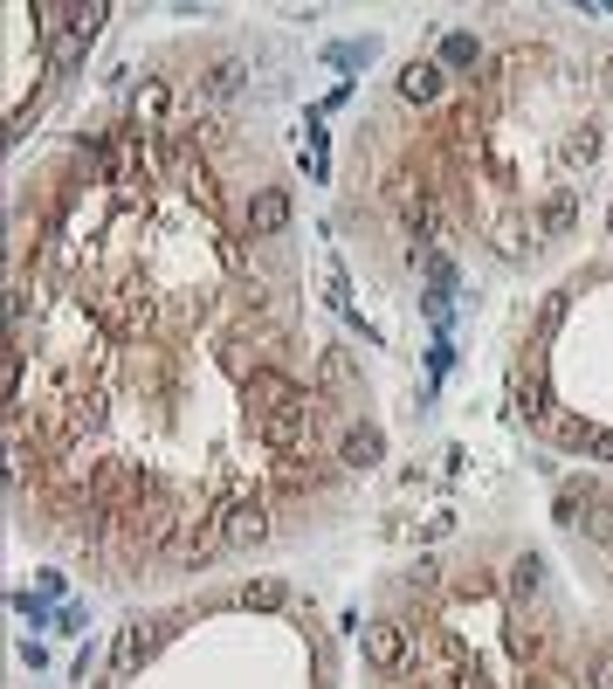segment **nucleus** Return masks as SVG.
Listing matches in <instances>:
<instances>
[{
    "label": "nucleus",
    "mask_w": 613,
    "mask_h": 689,
    "mask_svg": "<svg viewBox=\"0 0 613 689\" xmlns=\"http://www.w3.org/2000/svg\"><path fill=\"white\" fill-rule=\"evenodd\" d=\"M221 538H228V552L262 545V538H269V510H262V503H235V510H228V524H221Z\"/></svg>",
    "instance_id": "obj_7"
},
{
    "label": "nucleus",
    "mask_w": 613,
    "mask_h": 689,
    "mask_svg": "<svg viewBox=\"0 0 613 689\" xmlns=\"http://www.w3.org/2000/svg\"><path fill=\"white\" fill-rule=\"evenodd\" d=\"M586 689H613V648H607V655H593V676H586Z\"/></svg>",
    "instance_id": "obj_20"
},
{
    "label": "nucleus",
    "mask_w": 613,
    "mask_h": 689,
    "mask_svg": "<svg viewBox=\"0 0 613 689\" xmlns=\"http://www.w3.org/2000/svg\"><path fill=\"white\" fill-rule=\"evenodd\" d=\"M552 441L558 448H593V428L586 421H552Z\"/></svg>",
    "instance_id": "obj_16"
},
{
    "label": "nucleus",
    "mask_w": 613,
    "mask_h": 689,
    "mask_svg": "<svg viewBox=\"0 0 613 689\" xmlns=\"http://www.w3.org/2000/svg\"><path fill=\"white\" fill-rule=\"evenodd\" d=\"M159 641H166V621H124V641H118V669L131 676L138 662H152V655H159Z\"/></svg>",
    "instance_id": "obj_6"
},
{
    "label": "nucleus",
    "mask_w": 613,
    "mask_h": 689,
    "mask_svg": "<svg viewBox=\"0 0 613 689\" xmlns=\"http://www.w3.org/2000/svg\"><path fill=\"white\" fill-rule=\"evenodd\" d=\"M586 538H593V545H613V503L607 497L586 503Z\"/></svg>",
    "instance_id": "obj_12"
},
{
    "label": "nucleus",
    "mask_w": 613,
    "mask_h": 689,
    "mask_svg": "<svg viewBox=\"0 0 613 689\" xmlns=\"http://www.w3.org/2000/svg\"><path fill=\"white\" fill-rule=\"evenodd\" d=\"M441 90H448V69L434 63V56H414V63L400 69V97L407 104H441Z\"/></svg>",
    "instance_id": "obj_4"
},
{
    "label": "nucleus",
    "mask_w": 613,
    "mask_h": 689,
    "mask_svg": "<svg viewBox=\"0 0 613 689\" xmlns=\"http://www.w3.org/2000/svg\"><path fill=\"white\" fill-rule=\"evenodd\" d=\"M379 455H386V435L372 421H352L338 441V469H379Z\"/></svg>",
    "instance_id": "obj_5"
},
{
    "label": "nucleus",
    "mask_w": 613,
    "mask_h": 689,
    "mask_svg": "<svg viewBox=\"0 0 613 689\" xmlns=\"http://www.w3.org/2000/svg\"><path fill=\"white\" fill-rule=\"evenodd\" d=\"M324 297H331L338 311L352 317V283H345V269H338V262H331V276H324Z\"/></svg>",
    "instance_id": "obj_18"
},
{
    "label": "nucleus",
    "mask_w": 613,
    "mask_h": 689,
    "mask_svg": "<svg viewBox=\"0 0 613 689\" xmlns=\"http://www.w3.org/2000/svg\"><path fill=\"white\" fill-rule=\"evenodd\" d=\"M366 662L379 676H407V669H414V634L400 621H372L366 627Z\"/></svg>",
    "instance_id": "obj_1"
},
{
    "label": "nucleus",
    "mask_w": 613,
    "mask_h": 689,
    "mask_svg": "<svg viewBox=\"0 0 613 689\" xmlns=\"http://www.w3.org/2000/svg\"><path fill=\"white\" fill-rule=\"evenodd\" d=\"M283 228H290V193L283 187L248 193V235H255V242H276Z\"/></svg>",
    "instance_id": "obj_3"
},
{
    "label": "nucleus",
    "mask_w": 613,
    "mask_h": 689,
    "mask_svg": "<svg viewBox=\"0 0 613 689\" xmlns=\"http://www.w3.org/2000/svg\"><path fill=\"white\" fill-rule=\"evenodd\" d=\"M242 76H248V69L235 63V56H221V63H214V69H207V76H200V90H207L214 104H228V97L242 90Z\"/></svg>",
    "instance_id": "obj_9"
},
{
    "label": "nucleus",
    "mask_w": 613,
    "mask_h": 689,
    "mask_svg": "<svg viewBox=\"0 0 613 689\" xmlns=\"http://www.w3.org/2000/svg\"><path fill=\"white\" fill-rule=\"evenodd\" d=\"M324 56H331V69H366L372 63V42H331Z\"/></svg>",
    "instance_id": "obj_14"
},
{
    "label": "nucleus",
    "mask_w": 613,
    "mask_h": 689,
    "mask_svg": "<svg viewBox=\"0 0 613 689\" xmlns=\"http://www.w3.org/2000/svg\"><path fill=\"white\" fill-rule=\"evenodd\" d=\"M304 393L310 386H297L283 366H255V373H242V400L255 407V414H276V407H290V400H304Z\"/></svg>",
    "instance_id": "obj_2"
},
{
    "label": "nucleus",
    "mask_w": 613,
    "mask_h": 689,
    "mask_svg": "<svg viewBox=\"0 0 613 689\" xmlns=\"http://www.w3.org/2000/svg\"><path fill=\"white\" fill-rule=\"evenodd\" d=\"M283 600H290L283 579H248V586H242V607H255V614H276Z\"/></svg>",
    "instance_id": "obj_10"
},
{
    "label": "nucleus",
    "mask_w": 613,
    "mask_h": 689,
    "mask_svg": "<svg viewBox=\"0 0 613 689\" xmlns=\"http://www.w3.org/2000/svg\"><path fill=\"white\" fill-rule=\"evenodd\" d=\"M496 249H503V255H524V228H517V221H510V228H496Z\"/></svg>",
    "instance_id": "obj_22"
},
{
    "label": "nucleus",
    "mask_w": 613,
    "mask_h": 689,
    "mask_svg": "<svg viewBox=\"0 0 613 689\" xmlns=\"http://www.w3.org/2000/svg\"><path fill=\"white\" fill-rule=\"evenodd\" d=\"M448 366H455V345H448V338H434V352H428V393H434V379L448 373Z\"/></svg>",
    "instance_id": "obj_19"
},
{
    "label": "nucleus",
    "mask_w": 613,
    "mask_h": 689,
    "mask_svg": "<svg viewBox=\"0 0 613 689\" xmlns=\"http://www.w3.org/2000/svg\"><path fill=\"white\" fill-rule=\"evenodd\" d=\"M428 290L455 297V255H448V249H428Z\"/></svg>",
    "instance_id": "obj_13"
},
{
    "label": "nucleus",
    "mask_w": 613,
    "mask_h": 689,
    "mask_svg": "<svg viewBox=\"0 0 613 689\" xmlns=\"http://www.w3.org/2000/svg\"><path fill=\"white\" fill-rule=\"evenodd\" d=\"M441 69H476L483 63V42L469 35V28H441V56H434Z\"/></svg>",
    "instance_id": "obj_8"
},
{
    "label": "nucleus",
    "mask_w": 613,
    "mask_h": 689,
    "mask_svg": "<svg viewBox=\"0 0 613 689\" xmlns=\"http://www.w3.org/2000/svg\"><path fill=\"white\" fill-rule=\"evenodd\" d=\"M434 579H441V565H434V559H421V565H414V572H407V586H414V593H428Z\"/></svg>",
    "instance_id": "obj_21"
},
{
    "label": "nucleus",
    "mask_w": 613,
    "mask_h": 689,
    "mask_svg": "<svg viewBox=\"0 0 613 689\" xmlns=\"http://www.w3.org/2000/svg\"><path fill=\"white\" fill-rule=\"evenodd\" d=\"M145 118H166V83H145V90H138V125H145Z\"/></svg>",
    "instance_id": "obj_17"
},
{
    "label": "nucleus",
    "mask_w": 613,
    "mask_h": 689,
    "mask_svg": "<svg viewBox=\"0 0 613 689\" xmlns=\"http://www.w3.org/2000/svg\"><path fill=\"white\" fill-rule=\"evenodd\" d=\"M538 228H545V235H565V228H572V193H552V200H545V221H538Z\"/></svg>",
    "instance_id": "obj_15"
},
{
    "label": "nucleus",
    "mask_w": 613,
    "mask_h": 689,
    "mask_svg": "<svg viewBox=\"0 0 613 689\" xmlns=\"http://www.w3.org/2000/svg\"><path fill=\"white\" fill-rule=\"evenodd\" d=\"M538 579H545V559H538V552H524V559L510 565V593H517V600H531Z\"/></svg>",
    "instance_id": "obj_11"
},
{
    "label": "nucleus",
    "mask_w": 613,
    "mask_h": 689,
    "mask_svg": "<svg viewBox=\"0 0 613 689\" xmlns=\"http://www.w3.org/2000/svg\"><path fill=\"white\" fill-rule=\"evenodd\" d=\"M593 462H613V435H593V448H586Z\"/></svg>",
    "instance_id": "obj_23"
}]
</instances>
